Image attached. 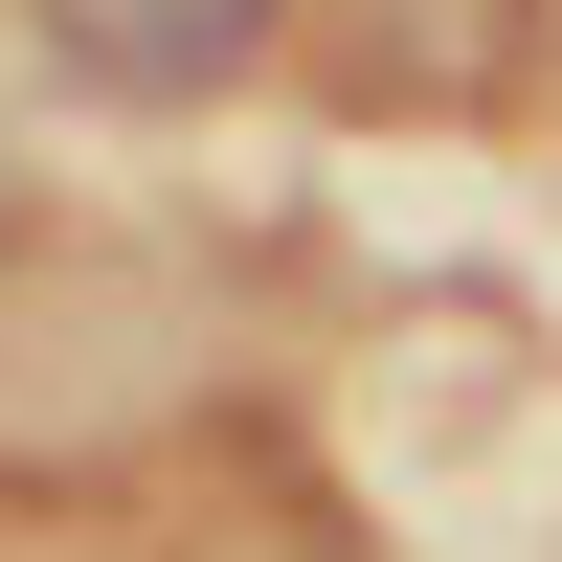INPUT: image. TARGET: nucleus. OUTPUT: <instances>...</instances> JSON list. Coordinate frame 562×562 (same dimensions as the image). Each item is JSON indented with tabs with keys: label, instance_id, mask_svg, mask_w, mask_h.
<instances>
[{
	"label": "nucleus",
	"instance_id": "f257e3e1",
	"mask_svg": "<svg viewBox=\"0 0 562 562\" xmlns=\"http://www.w3.org/2000/svg\"><path fill=\"white\" fill-rule=\"evenodd\" d=\"M45 23H68L113 90H203V68H248V45H270V0H45Z\"/></svg>",
	"mask_w": 562,
	"mask_h": 562
}]
</instances>
